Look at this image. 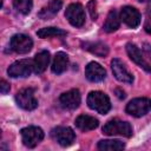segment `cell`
Wrapping results in <instances>:
<instances>
[{
	"label": "cell",
	"mask_w": 151,
	"mask_h": 151,
	"mask_svg": "<svg viewBox=\"0 0 151 151\" xmlns=\"http://www.w3.org/2000/svg\"><path fill=\"white\" fill-rule=\"evenodd\" d=\"M87 105L90 109L97 111L100 114H105L111 109L109 97L100 91H92L87 96Z\"/></svg>",
	"instance_id": "1"
},
{
	"label": "cell",
	"mask_w": 151,
	"mask_h": 151,
	"mask_svg": "<svg viewBox=\"0 0 151 151\" xmlns=\"http://www.w3.org/2000/svg\"><path fill=\"white\" fill-rule=\"evenodd\" d=\"M103 132L107 136L131 137L132 127L127 122H123L119 119H111L103 126Z\"/></svg>",
	"instance_id": "2"
},
{
	"label": "cell",
	"mask_w": 151,
	"mask_h": 151,
	"mask_svg": "<svg viewBox=\"0 0 151 151\" xmlns=\"http://www.w3.org/2000/svg\"><path fill=\"white\" fill-rule=\"evenodd\" d=\"M15 100H17V104L24 110L31 111L38 106V100L35 99L34 90L31 87L20 90L15 96Z\"/></svg>",
	"instance_id": "3"
},
{
	"label": "cell",
	"mask_w": 151,
	"mask_h": 151,
	"mask_svg": "<svg viewBox=\"0 0 151 151\" xmlns=\"http://www.w3.org/2000/svg\"><path fill=\"white\" fill-rule=\"evenodd\" d=\"M21 138H22V143L27 147L32 149L42 140L44 132L38 126H28L21 130Z\"/></svg>",
	"instance_id": "4"
},
{
	"label": "cell",
	"mask_w": 151,
	"mask_h": 151,
	"mask_svg": "<svg viewBox=\"0 0 151 151\" xmlns=\"http://www.w3.org/2000/svg\"><path fill=\"white\" fill-rule=\"evenodd\" d=\"M33 71V63L29 59H21L15 63H13L8 70L7 73L12 78L18 77H28Z\"/></svg>",
	"instance_id": "5"
},
{
	"label": "cell",
	"mask_w": 151,
	"mask_h": 151,
	"mask_svg": "<svg viewBox=\"0 0 151 151\" xmlns=\"http://www.w3.org/2000/svg\"><path fill=\"white\" fill-rule=\"evenodd\" d=\"M65 17L68 20V22L76 27H80L85 22V13L80 4H71L66 8Z\"/></svg>",
	"instance_id": "6"
},
{
	"label": "cell",
	"mask_w": 151,
	"mask_h": 151,
	"mask_svg": "<svg viewBox=\"0 0 151 151\" xmlns=\"http://www.w3.org/2000/svg\"><path fill=\"white\" fill-rule=\"evenodd\" d=\"M150 110V100L147 98H136L132 99L126 105V112L133 117H142L146 114Z\"/></svg>",
	"instance_id": "7"
},
{
	"label": "cell",
	"mask_w": 151,
	"mask_h": 151,
	"mask_svg": "<svg viewBox=\"0 0 151 151\" xmlns=\"http://www.w3.org/2000/svg\"><path fill=\"white\" fill-rule=\"evenodd\" d=\"M9 46L14 52L24 54V53H27L32 50L33 41L26 34H15V35L12 37Z\"/></svg>",
	"instance_id": "8"
},
{
	"label": "cell",
	"mask_w": 151,
	"mask_h": 151,
	"mask_svg": "<svg viewBox=\"0 0 151 151\" xmlns=\"http://www.w3.org/2000/svg\"><path fill=\"white\" fill-rule=\"evenodd\" d=\"M52 137L61 146H68L76 139V134H74L73 130L71 127H64V126H59V127L53 129L52 130Z\"/></svg>",
	"instance_id": "9"
},
{
	"label": "cell",
	"mask_w": 151,
	"mask_h": 151,
	"mask_svg": "<svg viewBox=\"0 0 151 151\" xmlns=\"http://www.w3.org/2000/svg\"><path fill=\"white\" fill-rule=\"evenodd\" d=\"M111 68L113 72V76L116 77V79H118L122 83H126V84H131L133 81V77L132 74L127 71L126 66L124 65V63L120 59H113L111 61Z\"/></svg>",
	"instance_id": "10"
},
{
	"label": "cell",
	"mask_w": 151,
	"mask_h": 151,
	"mask_svg": "<svg viewBox=\"0 0 151 151\" xmlns=\"http://www.w3.org/2000/svg\"><path fill=\"white\" fill-rule=\"evenodd\" d=\"M60 106L66 110H74L80 104V93L77 88H72L65 93H63L59 98Z\"/></svg>",
	"instance_id": "11"
},
{
	"label": "cell",
	"mask_w": 151,
	"mask_h": 151,
	"mask_svg": "<svg viewBox=\"0 0 151 151\" xmlns=\"http://www.w3.org/2000/svg\"><path fill=\"white\" fill-rule=\"evenodd\" d=\"M122 20L131 28H136L140 24V14L139 12L131 6H125L120 12Z\"/></svg>",
	"instance_id": "12"
},
{
	"label": "cell",
	"mask_w": 151,
	"mask_h": 151,
	"mask_svg": "<svg viewBox=\"0 0 151 151\" xmlns=\"http://www.w3.org/2000/svg\"><path fill=\"white\" fill-rule=\"evenodd\" d=\"M126 52H127V54H129V57L131 58L132 61H134L137 65L142 66L145 71H147V72L150 71V65H149V63L144 59V55H143L142 51H140L134 44H132V42L126 44Z\"/></svg>",
	"instance_id": "13"
},
{
	"label": "cell",
	"mask_w": 151,
	"mask_h": 151,
	"mask_svg": "<svg viewBox=\"0 0 151 151\" xmlns=\"http://www.w3.org/2000/svg\"><path fill=\"white\" fill-rule=\"evenodd\" d=\"M85 76L86 78L90 80V81H93V83H97V81H101L105 76H106V72L105 70L98 64V63H90L86 68H85Z\"/></svg>",
	"instance_id": "14"
},
{
	"label": "cell",
	"mask_w": 151,
	"mask_h": 151,
	"mask_svg": "<svg viewBox=\"0 0 151 151\" xmlns=\"http://www.w3.org/2000/svg\"><path fill=\"white\" fill-rule=\"evenodd\" d=\"M83 45V48L93 53L94 55H98V57H106L107 53H109V47L107 45H105L104 42H100V41H85L81 44Z\"/></svg>",
	"instance_id": "15"
},
{
	"label": "cell",
	"mask_w": 151,
	"mask_h": 151,
	"mask_svg": "<svg viewBox=\"0 0 151 151\" xmlns=\"http://www.w3.org/2000/svg\"><path fill=\"white\" fill-rule=\"evenodd\" d=\"M76 126L81 131H90L98 126V119L87 114H80L76 119Z\"/></svg>",
	"instance_id": "16"
},
{
	"label": "cell",
	"mask_w": 151,
	"mask_h": 151,
	"mask_svg": "<svg viewBox=\"0 0 151 151\" xmlns=\"http://www.w3.org/2000/svg\"><path fill=\"white\" fill-rule=\"evenodd\" d=\"M50 63V53L47 51L39 52L33 60V71L35 73H42Z\"/></svg>",
	"instance_id": "17"
},
{
	"label": "cell",
	"mask_w": 151,
	"mask_h": 151,
	"mask_svg": "<svg viewBox=\"0 0 151 151\" xmlns=\"http://www.w3.org/2000/svg\"><path fill=\"white\" fill-rule=\"evenodd\" d=\"M61 5H63L61 0H50L48 4H47V6H45L39 12L38 15L41 19H50V18L54 17L59 12V9L61 8Z\"/></svg>",
	"instance_id": "18"
},
{
	"label": "cell",
	"mask_w": 151,
	"mask_h": 151,
	"mask_svg": "<svg viewBox=\"0 0 151 151\" xmlns=\"http://www.w3.org/2000/svg\"><path fill=\"white\" fill-rule=\"evenodd\" d=\"M67 65H68L67 54L64 53V52H58L54 55V59H53V63H52V72L57 73V74H60L67 68Z\"/></svg>",
	"instance_id": "19"
},
{
	"label": "cell",
	"mask_w": 151,
	"mask_h": 151,
	"mask_svg": "<svg viewBox=\"0 0 151 151\" xmlns=\"http://www.w3.org/2000/svg\"><path fill=\"white\" fill-rule=\"evenodd\" d=\"M119 17H118V13L114 11V9H112V11H110V13L107 14V18H106V20H105V22H104V31L105 32H107V33H111V32H114V31H117L118 29V27H119Z\"/></svg>",
	"instance_id": "20"
},
{
	"label": "cell",
	"mask_w": 151,
	"mask_h": 151,
	"mask_svg": "<svg viewBox=\"0 0 151 151\" xmlns=\"http://www.w3.org/2000/svg\"><path fill=\"white\" fill-rule=\"evenodd\" d=\"M124 143L117 139H106V140H100L97 145L99 150H122L124 149Z\"/></svg>",
	"instance_id": "21"
},
{
	"label": "cell",
	"mask_w": 151,
	"mask_h": 151,
	"mask_svg": "<svg viewBox=\"0 0 151 151\" xmlns=\"http://www.w3.org/2000/svg\"><path fill=\"white\" fill-rule=\"evenodd\" d=\"M37 35L39 38H51V37H63L66 35V32L60 29V28H55V27H45L41 28L37 32Z\"/></svg>",
	"instance_id": "22"
},
{
	"label": "cell",
	"mask_w": 151,
	"mask_h": 151,
	"mask_svg": "<svg viewBox=\"0 0 151 151\" xmlns=\"http://www.w3.org/2000/svg\"><path fill=\"white\" fill-rule=\"evenodd\" d=\"M13 5L21 14H28L32 9V0H13Z\"/></svg>",
	"instance_id": "23"
},
{
	"label": "cell",
	"mask_w": 151,
	"mask_h": 151,
	"mask_svg": "<svg viewBox=\"0 0 151 151\" xmlns=\"http://www.w3.org/2000/svg\"><path fill=\"white\" fill-rule=\"evenodd\" d=\"M7 92H9V84L5 79L0 78V93H7Z\"/></svg>",
	"instance_id": "24"
},
{
	"label": "cell",
	"mask_w": 151,
	"mask_h": 151,
	"mask_svg": "<svg viewBox=\"0 0 151 151\" xmlns=\"http://www.w3.org/2000/svg\"><path fill=\"white\" fill-rule=\"evenodd\" d=\"M88 8H90V13H91V17H92V19H93V20H96V19H97L96 5H94V7L92 6V0H91V1H90V4H88Z\"/></svg>",
	"instance_id": "25"
},
{
	"label": "cell",
	"mask_w": 151,
	"mask_h": 151,
	"mask_svg": "<svg viewBox=\"0 0 151 151\" xmlns=\"http://www.w3.org/2000/svg\"><path fill=\"white\" fill-rule=\"evenodd\" d=\"M1 6H2V1L0 0V8H1Z\"/></svg>",
	"instance_id": "26"
},
{
	"label": "cell",
	"mask_w": 151,
	"mask_h": 151,
	"mask_svg": "<svg viewBox=\"0 0 151 151\" xmlns=\"http://www.w3.org/2000/svg\"><path fill=\"white\" fill-rule=\"evenodd\" d=\"M138 1H146V0H138Z\"/></svg>",
	"instance_id": "27"
}]
</instances>
